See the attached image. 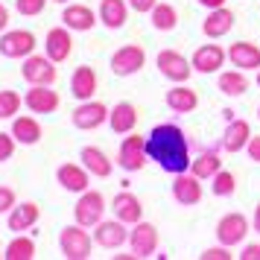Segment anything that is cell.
Instances as JSON below:
<instances>
[{
  "instance_id": "cell-1",
  "label": "cell",
  "mask_w": 260,
  "mask_h": 260,
  "mask_svg": "<svg viewBox=\"0 0 260 260\" xmlns=\"http://www.w3.org/2000/svg\"><path fill=\"white\" fill-rule=\"evenodd\" d=\"M146 152H149V161L161 167L170 176H178V173H187L193 158H190V146L184 132L178 129L176 123H161L155 126L149 135H146Z\"/></svg>"
},
{
  "instance_id": "cell-2",
  "label": "cell",
  "mask_w": 260,
  "mask_h": 260,
  "mask_svg": "<svg viewBox=\"0 0 260 260\" xmlns=\"http://www.w3.org/2000/svg\"><path fill=\"white\" fill-rule=\"evenodd\" d=\"M59 246H61V254H64L68 260L91 257V234H88V231H85V225H79V222L61 228Z\"/></svg>"
},
{
  "instance_id": "cell-3",
  "label": "cell",
  "mask_w": 260,
  "mask_h": 260,
  "mask_svg": "<svg viewBox=\"0 0 260 260\" xmlns=\"http://www.w3.org/2000/svg\"><path fill=\"white\" fill-rule=\"evenodd\" d=\"M103 213H106V199L96 190H85L82 196H79V202H76V208H73L76 222L85 225V228H96V225L103 222Z\"/></svg>"
},
{
  "instance_id": "cell-4",
  "label": "cell",
  "mask_w": 260,
  "mask_h": 260,
  "mask_svg": "<svg viewBox=\"0 0 260 260\" xmlns=\"http://www.w3.org/2000/svg\"><path fill=\"white\" fill-rule=\"evenodd\" d=\"M146 158H149V152H146V138L129 132V138H123V143H120L117 164L123 167L126 173H138V170H143Z\"/></svg>"
},
{
  "instance_id": "cell-5",
  "label": "cell",
  "mask_w": 260,
  "mask_h": 260,
  "mask_svg": "<svg viewBox=\"0 0 260 260\" xmlns=\"http://www.w3.org/2000/svg\"><path fill=\"white\" fill-rule=\"evenodd\" d=\"M36 50V36L29 29H9L0 36V56L6 59H26Z\"/></svg>"
},
{
  "instance_id": "cell-6",
  "label": "cell",
  "mask_w": 260,
  "mask_h": 260,
  "mask_svg": "<svg viewBox=\"0 0 260 260\" xmlns=\"http://www.w3.org/2000/svg\"><path fill=\"white\" fill-rule=\"evenodd\" d=\"M146 64V50L141 44H123V47L111 56V71L117 76H132Z\"/></svg>"
},
{
  "instance_id": "cell-7",
  "label": "cell",
  "mask_w": 260,
  "mask_h": 260,
  "mask_svg": "<svg viewBox=\"0 0 260 260\" xmlns=\"http://www.w3.org/2000/svg\"><path fill=\"white\" fill-rule=\"evenodd\" d=\"M155 61H158V71L164 73L170 82H187L190 73H193V61L184 59L176 50H161Z\"/></svg>"
},
{
  "instance_id": "cell-8",
  "label": "cell",
  "mask_w": 260,
  "mask_h": 260,
  "mask_svg": "<svg viewBox=\"0 0 260 260\" xmlns=\"http://www.w3.org/2000/svg\"><path fill=\"white\" fill-rule=\"evenodd\" d=\"M21 73H24V79L29 85H53L56 76H59L56 73V61L50 56H26Z\"/></svg>"
},
{
  "instance_id": "cell-9",
  "label": "cell",
  "mask_w": 260,
  "mask_h": 260,
  "mask_svg": "<svg viewBox=\"0 0 260 260\" xmlns=\"http://www.w3.org/2000/svg\"><path fill=\"white\" fill-rule=\"evenodd\" d=\"M108 114H111V111H108L103 103H96V100H85L82 106L73 108V126H76V129H85V132L100 129V126L108 120Z\"/></svg>"
},
{
  "instance_id": "cell-10",
  "label": "cell",
  "mask_w": 260,
  "mask_h": 260,
  "mask_svg": "<svg viewBox=\"0 0 260 260\" xmlns=\"http://www.w3.org/2000/svg\"><path fill=\"white\" fill-rule=\"evenodd\" d=\"M248 234V219L243 213H225L219 225H216V240L222 243V246H237V243H243Z\"/></svg>"
},
{
  "instance_id": "cell-11",
  "label": "cell",
  "mask_w": 260,
  "mask_h": 260,
  "mask_svg": "<svg viewBox=\"0 0 260 260\" xmlns=\"http://www.w3.org/2000/svg\"><path fill=\"white\" fill-rule=\"evenodd\" d=\"M129 243H132V251L138 254V257H149L155 254V248H158V228L152 222H135V228L129 231Z\"/></svg>"
},
{
  "instance_id": "cell-12",
  "label": "cell",
  "mask_w": 260,
  "mask_h": 260,
  "mask_svg": "<svg viewBox=\"0 0 260 260\" xmlns=\"http://www.w3.org/2000/svg\"><path fill=\"white\" fill-rule=\"evenodd\" d=\"M24 106L32 114H53L59 108V94L50 88V85H32L24 96Z\"/></svg>"
},
{
  "instance_id": "cell-13",
  "label": "cell",
  "mask_w": 260,
  "mask_h": 260,
  "mask_svg": "<svg viewBox=\"0 0 260 260\" xmlns=\"http://www.w3.org/2000/svg\"><path fill=\"white\" fill-rule=\"evenodd\" d=\"M202 178L193 176V173H178L176 181H173V199L178 202V205H184V208H190V205H199L202 202Z\"/></svg>"
},
{
  "instance_id": "cell-14",
  "label": "cell",
  "mask_w": 260,
  "mask_h": 260,
  "mask_svg": "<svg viewBox=\"0 0 260 260\" xmlns=\"http://www.w3.org/2000/svg\"><path fill=\"white\" fill-rule=\"evenodd\" d=\"M44 50H47V56L56 64L59 61H68V56L73 53V38H71V29L68 26H53L44 38Z\"/></svg>"
},
{
  "instance_id": "cell-15",
  "label": "cell",
  "mask_w": 260,
  "mask_h": 260,
  "mask_svg": "<svg viewBox=\"0 0 260 260\" xmlns=\"http://www.w3.org/2000/svg\"><path fill=\"white\" fill-rule=\"evenodd\" d=\"M96 246L103 248H120L126 240H129V231H126V222L123 219H108V222H100L94 231Z\"/></svg>"
},
{
  "instance_id": "cell-16",
  "label": "cell",
  "mask_w": 260,
  "mask_h": 260,
  "mask_svg": "<svg viewBox=\"0 0 260 260\" xmlns=\"http://www.w3.org/2000/svg\"><path fill=\"white\" fill-rule=\"evenodd\" d=\"M225 53L222 47H216V44H202L196 53H193V71H199V73H216L219 68H222V61H225Z\"/></svg>"
},
{
  "instance_id": "cell-17",
  "label": "cell",
  "mask_w": 260,
  "mask_h": 260,
  "mask_svg": "<svg viewBox=\"0 0 260 260\" xmlns=\"http://www.w3.org/2000/svg\"><path fill=\"white\" fill-rule=\"evenodd\" d=\"M228 59L240 71H254V68H260V47L251 41H237L228 47Z\"/></svg>"
},
{
  "instance_id": "cell-18",
  "label": "cell",
  "mask_w": 260,
  "mask_h": 260,
  "mask_svg": "<svg viewBox=\"0 0 260 260\" xmlns=\"http://www.w3.org/2000/svg\"><path fill=\"white\" fill-rule=\"evenodd\" d=\"M111 208H114V216H117V219H123L126 225H135V222H141V219H143V205H141V199H138V196H132L129 190L117 193Z\"/></svg>"
},
{
  "instance_id": "cell-19",
  "label": "cell",
  "mask_w": 260,
  "mask_h": 260,
  "mask_svg": "<svg viewBox=\"0 0 260 260\" xmlns=\"http://www.w3.org/2000/svg\"><path fill=\"white\" fill-rule=\"evenodd\" d=\"M88 167H76V164H61L56 170V178H59V184L64 190H71V193H85L88 190Z\"/></svg>"
},
{
  "instance_id": "cell-20",
  "label": "cell",
  "mask_w": 260,
  "mask_h": 260,
  "mask_svg": "<svg viewBox=\"0 0 260 260\" xmlns=\"http://www.w3.org/2000/svg\"><path fill=\"white\" fill-rule=\"evenodd\" d=\"M234 21H237L234 12H231V9H225V6H219V9H211V12H208L202 29H205V36H208V38H222L225 32H231Z\"/></svg>"
},
{
  "instance_id": "cell-21",
  "label": "cell",
  "mask_w": 260,
  "mask_h": 260,
  "mask_svg": "<svg viewBox=\"0 0 260 260\" xmlns=\"http://www.w3.org/2000/svg\"><path fill=\"white\" fill-rule=\"evenodd\" d=\"M251 141V126L246 120H228V129L222 135V146L228 152H243Z\"/></svg>"
},
{
  "instance_id": "cell-22",
  "label": "cell",
  "mask_w": 260,
  "mask_h": 260,
  "mask_svg": "<svg viewBox=\"0 0 260 260\" xmlns=\"http://www.w3.org/2000/svg\"><path fill=\"white\" fill-rule=\"evenodd\" d=\"M108 126L114 135H129L135 126H138V108L132 103H117L114 111L108 114Z\"/></svg>"
},
{
  "instance_id": "cell-23",
  "label": "cell",
  "mask_w": 260,
  "mask_h": 260,
  "mask_svg": "<svg viewBox=\"0 0 260 260\" xmlns=\"http://www.w3.org/2000/svg\"><path fill=\"white\" fill-rule=\"evenodd\" d=\"M96 91V73L94 68H88V64H82V68H76V73H73L71 79V94L79 100V103H85V100H91Z\"/></svg>"
},
{
  "instance_id": "cell-24",
  "label": "cell",
  "mask_w": 260,
  "mask_h": 260,
  "mask_svg": "<svg viewBox=\"0 0 260 260\" xmlns=\"http://www.w3.org/2000/svg\"><path fill=\"white\" fill-rule=\"evenodd\" d=\"M167 106L173 108L176 114H190V111H196V106H199V94L184 88V85H176V88L167 91Z\"/></svg>"
},
{
  "instance_id": "cell-25",
  "label": "cell",
  "mask_w": 260,
  "mask_h": 260,
  "mask_svg": "<svg viewBox=\"0 0 260 260\" xmlns=\"http://www.w3.org/2000/svg\"><path fill=\"white\" fill-rule=\"evenodd\" d=\"M61 21L68 29H76V32H88V29H94L96 24V15L88 9V6H68L64 12H61Z\"/></svg>"
},
{
  "instance_id": "cell-26",
  "label": "cell",
  "mask_w": 260,
  "mask_h": 260,
  "mask_svg": "<svg viewBox=\"0 0 260 260\" xmlns=\"http://www.w3.org/2000/svg\"><path fill=\"white\" fill-rule=\"evenodd\" d=\"M38 205L36 202H21L9 211V231H26L38 222Z\"/></svg>"
},
{
  "instance_id": "cell-27",
  "label": "cell",
  "mask_w": 260,
  "mask_h": 260,
  "mask_svg": "<svg viewBox=\"0 0 260 260\" xmlns=\"http://www.w3.org/2000/svg\"><path fill=\"white\" fill-rule=\"evenodd\" d=\"M12 135H15V141H18V143L32 146V143L41 141V123H38L36 117H15Z\"/></svg>"
},
{
  "instance_id": "cell-28",
  "label": "cell",
  "mask_w": 260,
  "mask_h": 260,
  "mask_svg": "<svg viewBox=\"0 0 260 260\" xmlns=\"http://www.w3.org/2000/svg\"><path fill=\"white\" fill-rule=\"evenodd\" d=\"M82 164L88 167V173L96 178H106L111 176V161H108V155L103 149H96V146H85L82 149Z\"/></svg>"
},
{
  "instance_id": "cell-29",
  "label": "cell",
  "mask_w": 260,
  "mask_h": 260,
  "mask_svg": "<svg viewBox=\"0 0 260 260\" xmlns=\"http://www.w3.org/2000/svg\"><path fill=\"white\" fill-rule=\"evenodd\" d=\"M126 3L123 0H103L100 3V21L108 26V29H120L126 24Z\"/></svg>"
},
{
  "instance_id": "cell-30",
  "label": "cell",
  "mask_w": 260,
  "mask_h": 260,
  "mask_svg": "<svg viewBox=\"0 0 260 260\" xmlns=\"http://www.w3.org/2000/svg\"><path fill=\"white\" fill-rule=\"evenodd\" d=\"M219 91H222L225 96H240V94H246L248 91V79H246V73L240 71H225V73H219Z\"/></svg>"
},
{
  "instance_id": "cell-31",
  "label": "cell",
  "mask_w": 260,
  "mask_h": 260,
  "mask_svg": "<svg viewBox=\"0 0 260 260\" xmlns=\"http://www.w3.org/2000/svg\"><path fill=\"white\" fill-rule=\"evenodd\" d=\"M219 170H222V161H219L216 152H202L199 158H193V164H190V173L199 176V178H213Z\"/></svg>"
},
{
  "instance_id": "cell-32",
  "label": "cell",
  "mask_w": 260,
  "mask_h": 260,
  "mask_svg": "<svg viewBox=\"0 0 260 260\" xmlns=\"http://www.w3.org/2000/svg\"><path fill=\"white\" fill-rule=\"evenodd\" d=\"M149 15H152V26L161 29V32H170V29H176V24H178V15L170 3H155V9Z\"/></svg>"
},
{
  "instance_id": "cell-33",
  "label": "cell",
  "mask_w": 260,
  "mask_h": 260,
  "mask_svg": "<svg viewBox=\"0 0 260 260\" xmlns=\"http://www.w3.org/2000/svg\"><path fill=\"white\" fill-rule=\"evenodd\" d=\"M6 260H32L36 257V243L29 237H15L12 243L6 246Z\"/></svg>"
},
{
  "instance_id": "cell-34",
  "label": "cell",
  "mask_w": 260,
  "mask_h": 260,
  "mask_svg": "<svg viewBox=\"0 0 260 260\" xmlns=\"http://www.w3.org/2000/svg\"><path fill=\"white\" fill-rule=\"evenodd\" d=\"M237 187V178L231 176V173H225V170H219L216 176L211 178V190H213V196H231Z\"/></svg>"
},
{
  "instance_id": "cell-35",
  "label": "cell",
  "mask_w": 260,
  "mask_h": 260,
  "mask_svg": "<svg viewBox=\"0 0 260 260\" xmlns=\"http://www.w3.org/2000/svg\"><path fill=\"white\" fill-rule=\"evenodd\" d=\"M18 108H21V96L15 91H0V120L18 114Z\"/></svg>"
},
{
  "instance_id": "cell-36",
  "label": "cell",
  "mask_w": 260,
  "mask_h": 260,
  "mask_svg": "<svg viewBox=\"0 0 260 260\" xmlns=\"http://www.w3.org/2000/svg\"><path fill=\"white\" fill-rule=\"evenodd\" d=\"M44 6H47V0H15V9L26 18H36V15L44 12Z\"/></svg>"
},
{
  "instance_id": "cell-37",
  "label": "cell",
  "mask_w": 260,
  "mask_h": 260,
  "mask_svg": "<svg viewBox=\"0 0 260 260\" xmlns=\"http://www.w3.org/2000/svg\"><path fill=\"white\" fill-rule=\"evenodd\" d=\"M12 155H15V135L0 132V164H3V161H9Z\"/></svg>"
},
{
  "instance_id": "cell-38",
  "label": "cell",
  "mask_w": 260,
  "mask_h": 260,
  "mask_svg": "<svg viewBox=\"0 0 260 260\" xmlns=\"http://www.w3.org/2000/svg\"><path fill=\"white\" fill-rule=\"evenodd\" d=\"M199 257H202V260H231V248L219 243L216 248H205Z\"/></svg>"
},
{
  "instance_id": "cell-39",
  "label": "cell",
  "mask_w": 260,
  "mask_h": 260,
  "mask_svg": "<svg viewBox=\"0 0 260 260\" xmlns=\"http://www.w3.org/2000/svg\"><path fill=\"white\" fill-rule=\"evenodd\" d=\"M12 208H15V190H12V187H3V184H0V213L12 211Z\"/></svg>"
},
{
  "instance_id": "cell-40",
  "label": "cell",
  "mask_w": 260,
  "mask_h": 260,
  "mask_svg": "<svg viewBox=\"0 0 260 260\" xmlns=\"http://www.w3.org/2000/svg\"><path fill=\"white\" fill-rule=\"evenodd\" d=\"M246 152H248V158H251V161H257V164H260V135H254V138L248 141Z\"/></svg>"
},
{
  "instance_id": "cell-41",
  "label": "cell",
  "mask_w": 260,
  "mask_h": 260,
  "mask_svg": "<svg viewBox=\"0 0 260 260\" xmlns=\"http://www.w3.org/2000/svg\"><path fill=\"white\" fill-rule=\"evenodd\" d=\"M155 3H158V0H129V6L135 12H152Z\"/></svg>"
},
{
  "instance_id": "cell-42",
  "label": "cell",
  "mask_w": 260,
  "mask_h": 260,
  "mask_svg": "<svg viewBox=\"0 0 260 260\" xmlns=\"http://www.w3.org/2000/svg\"><path fill=\"white\" fill-rule=\"evenodd\" d=\"M240 257H243V260H260V246H246Z\"/></svg>"
},
{
  "instance_id": "cell-43",
  "label": "cell",
  "mask_w": 260,
  "mask_h": 260,
  "mask_svg": "<svg viewBox=\"0 0 260 260\" xmlns=\"http://www.w3.org/2000/svg\"><path fill=\"white\" fill-rule=\"evenodd\" d=\"M6 26H9V9H6V6L0 3V32H3Z\"/></svg>"
},
{
  "instance_id": "cell-44",
  "label": "cell",
  "mask_w": 260,
  "mask_h": 260,
  "mask_svg": "<svg viewBox=\"0 0 260 260\" xmlns=\"http://www.w3.org/2000/svg\"><path fill=\"white\" fill-rule=\"evenodd\" d=\"M202 6H208V9H219V6H225V0H199Z\"/></svg>"
},
{
  "instance_id": "cell-45",
  "label": "cell",
  "mask_w": 260,
  "mask_h": 260,
  "mask_svg": "<svg viewBox=\"0 0 260 260\" xmlns=\"http://www.w3.org/2000/svg\"><path fill=\"white\" fill-rule=\"evenodd\" d=\"M254 231H260V205H257V211H254Z\"/></svg>"
},
{
  "instance_id": "cell-46",
  "label": "cell",
  "mask_w": 260,
  "mask_h": 260,
  "mask_svg": "<svg viewBox=\"0 0 260 260\" xmlns=\"http://www.w3.org/2000/svg\"><path fill=\"white\" fill-rule=\"evenodd\" d=\"M56 3H68V0H56Z\"/></svg>"
},
{
  "instance_id": "cell-47",
  "label": "cell",
  "mask_w": 260,
  "mask_h": 260,
  "mask_svg": "<svg viewBox=\"0 0 260 260\" xmlns=\"http://www.w3.org/2000/svg\"><path fill=\"white\" fill-rule=\"evenodd\" d=\"M257 85H260V73H257Z\"/></svg>"
},
{
  "instance_id": "cell-48",
  "label": "cell",
  "mask_w": 260,
  "mask_h": 260,
  "mask_svg": "<svg viewBox=\"0 0 260 260\" xmlns=\"http://www.w3.org/2000/svg\"><path fill=\"white\" fill-rule=\"evenodd\" d=\"M257 117H260V108H257Z\"/></svg>"
},
{
  "instance_id": "cell-49",
  "label": "cell",
  "mask_w": 260,
  "mask_h": 260,
  "mask_svg": "<svg viewBox=\"0 0 260 260\" xmlns=\"http://www.w3.org/2000/svg\"><path fill=\"white\" fill-rule=\"evenodd\" d=\"M0 257H3V254H0Z\"/></svg>"
}]
</instances>
